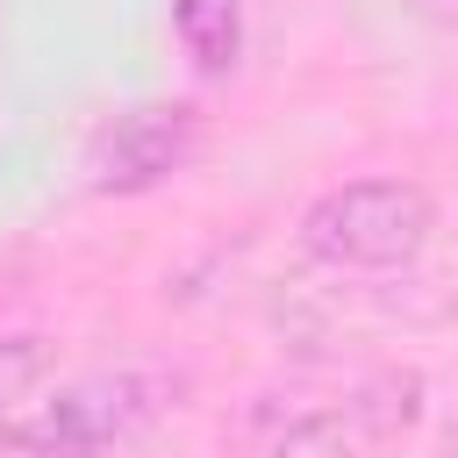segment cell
<instances>
[{"label":"cell","instance_id":"obj_1","mask_svg":"<svg viewBox=\"0 0 458 458\" xmlns=\"http://www.w3.org/2000/svg\"><path fill=\"white\" fill-rule=\"evenodd\" d=\"M437 236V200L422 179L365 172L301 208V250L336 272H401Z\"/></svg>","mask_w":458,"mask_h":458},{"label":"cell","instance_id":"obj_2","mask_svg":"<svg viewBox=\"0 0 458 458\" xmlns=\"http://www.w3.org/2000/svg\"><path fill=\"white\" fill-rule=\"evenodd\" d=\"M200 150V107L193 100H143L129 114H114L93 143V193L107 200H136L157 193L165 179H179Z\"/></svg>","mask_w":458,"mask_h":458},{"label":"cell","instance_id":"obj_3","mask_svg":"<svg viewBox=\"0 0 458 458\" xmlns=\"http://www.w3.org/2000/svg\"><path fill=\"white\" fill-rule=\"evenodd\" d=\"M344 422L365 437V451H379V444L408 437V429L422 422V372H401V365H386V372L358 379V386L344 394Z\"/></svg>","mask_w":458,"mask_h":458},{"label":"cell","instance_id":"obj_4","mask_svg":"<svg viewBox=\"0 0 458 458\" xmlns=\"http://www.w3.org/2000/svg\"><path fill=\"white\" fill-rule=\"evenodd\" d=\"M172 36L193 57V72L222 79L243 57V0H172Z\"/></svg>","mask_w":458,"mask_h":458},{"label":"cell","instance_id":"obj_5","mask_svg":"<svg viewBox=\"0 0 458 458\" xmlns=\"http://www.w3.org/2000/svg\"><path fill=\"white\" fill-rule=\"evenodd\" d=\"M100 444H93V429L72 415V401L64 394H50L36 415H7L0 422V458H93Z\"/></svg>","mask_w":458,"mask_h":458},{"label":"cell","instance_id":"obj_6","mask_svg":"<svg viewBox=\"0 0 458 458\" xmlns=\"http://www.w3.org/2000/svg\"><path fill=\"white\" fill-rule=\"evenodd\" d=\"M258 458H365V437L344 422V401H322V408L286 415V422L258 444Z\"/></svg>","mask_w":458,"mask_h":458},{"label":"cell","instance_id":"obj_7","mask_svg":"<svg viewBox=\"0 0 458 458\" xmlns=\"http://www.w3.org/2000/svg\"><path fill=\"white\" fill-rule=\"evenodd\" d=\"M36 372H43V344H36V336H7V344H0V422H7V401H14Z\"/></svg>","mask_w":458,"mask_h":458},{"label":"cell","instance_id":"obj_8","mask_svg":"<svg viewBox=\"0 0 458 458\" xmlns=\"http://www.w3.org/2000/svg\"><path fill=\"white\" fill-rule=\"evenodd\" d=\"M415 21H429L437 36H458V0H408Z\"/></svg>","mask_w":458,"mask_h":458}]
</instances>
